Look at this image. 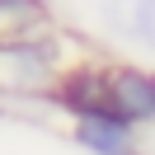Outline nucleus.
Returning <instances> with one entry per match:
<instances>
[{
  "label": "nucleus",
  "mask_w": 155,
  "mask_h": 155,
  "mask_svg": "<svg viewBox=\"0 0 155 155\" xmlns=\"http://www.w3.org/2000/svg\"><path fill=\"white\" fill-rule=\"evenodd\" d=\"M80 52L66 47V33H28V38H0V99H28L42 104L57 75L75 61Z\"/></svg>",
  "instance_id": "obj_1"
},
{
  "label": "nucleus",
  "mask_w": 155,
  "mask_h": 155,
  "mask_svg": "<svg viewBox=\"0 0 155 155\" xmlns=\"http://www.w3.org/2000/svg\"><path fill=\"white\" fill-rule=\"evenodd\" d=\"M42 104H52L61 117H71V122L94 117V113H117V108H113V94H108V61L80 52V57L57 75V85L47 89Z\"/></svg>",
  "instance_id": "obj_2"
},
{
  "label": "nucleus",
  "mask_w": 155,
  "mask_h": 155,
  "mask_svg": "<svg viewBox=\"0 0 155 155\" xmlns=\"http://www.w3.org/2000/svg\"><path fill=\"white\" fill-rule=\"evenodd\" d=\"M108 94L113 108L136 127H155V66L141 61H108Z\"/></svg>",
  "instance_id": "obj_3"
},
{
  "label": "nucleus",
  "mask_w": 155,
  "mask_h": 155,
  "mask_svg": "<svg viewBox=\"0 0 155 155\" xmlns=\"http://www.w3.org/2000/svg\"><path fill=\"white\" fill-rule=\"evenodd\" d=\"M71 141L85 155H136L141 150V127L127 122L122 113H94L71 122Z\"/></svg>",
  "instance_id": "obj_4"
},
{
  "label": "nucleus",
  "mask_w": 155,
  "mask_h": 155,
  "mask_svg": "<svg viewBox=\"0 0 155 155\" xmlns=\"http://www.w3.org/2000/svg\"><path fill=\"white\" fill-rule=\"evenodd\" d=\"M99 24L108 38L155 52V0H99Z\"/></svg>",
  "instance_id": "obj_5"
},
{
  "label": "nucleus",
  "mask_w": 155,
  "mask_h": 155,
  "mask_svg": "<svg viewBox=\"0 0 155 155\" xmlns=\"http://www.w3.org/2000/svg\"><path fill=\"white\" fill-rule=\"evenodd\" d=\"M47 28H57L47 0H0V38H28Z\"/></svg>",
  "instance_id": "obj_6"
},
{
  "label": "nucleus",
  "mask_w": 155,
  "mask_h": 155,
  "mask_svg": "<svg viewBox=\"0 0 155 155\" xmlns=\"http://www.w3.org/2000/svg\"><path fill=\"white\" fill-rule=\"evenodd\" d=\"M5 117H10V108H5V99H0V122H5Z\"/></svg>",
  "instance_id": "obj_7"
},
{
  "label": "nucleus",
  "mask_w": 155,
  "mask_h": 155,
  "mask_svg": "<svg viewBox=\"0 0 155 155\" xmlns=\"http://www.w3.org/2000/svg\"><path fill=\"white\" fill-rule=\"evenodd\" d=\"M136 155H155V150H146V146H141V150H136Z\"/></svg>",
  "instance_id": "obj_8"
}]
</instances>
